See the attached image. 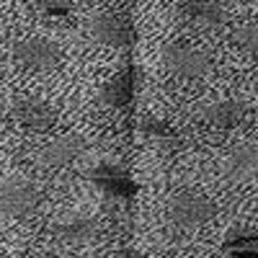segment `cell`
Returning <instances> with one entry per match:
<instances>
[{"label":"cell","instance_id":"obj_19","mask_svg":"<svg viewBox=\"0 0 258 258\" xmlns=\"http://www.w3.org/2000/svg\"><path fill=\"white\" fill-rule=\"evenodd\" d=\"M0 258H8V255H6V253H3V250H0Z\"/></svg>","mask_w":258,"mask_h":258},{"label":"cell","instance_id":"obj_14","mask_svg":"<svg viewBox=\"0 0 258 258\" xmlns=\"http://www.w3.org/2000/svg\"><path fill=\"white\" fill-rule=\"evenodd\" d=\"M225 253L230 258H258V230L235 227L225 238Z\"/></svg>","mask_w":258,"mask_h":258},{"label":"cell","instance_id":"obj_20","mask_svg":"<svg viewBox=\"0 0 258 258\" xmlns=\"http://www.w3.org/2000/svg\"><path fill=\"white\" fill-rule=\"evenodd\" d=\"M0 83H3V70H0Z\"/></svg>","mask_w":258,"mask_h":258},{"label":"cell","instance_id":"obj_16","mask_svg":"<svg viewBox=\"0 0 258 258\" xmlns=\"http://www.w3.org/2000/svg\"><path fill=\"white\" fill-rule=\"evenodd\" d=\"M232 41H235V44H238L243 52L258 54V24L238 26V29L232 31Z\"/></svg>","mask_w":258,"mask_h":258},{"label":"cell","instance_id":"obj_10","mask_svg":"<svg viewBox=\"0 0 258 258\" xmlns=\"http://www.w3.org/2000/svg\"><path fill=\"white\" fill-rule=\"evenodd\" d=\"M137 80H140V70L135 68V64H129L126 70H121L119 75H114L101 88V103L103 106H111V109H126V106L135 101Z\"/></svg>","mask_w":258,"mask_h":258},{"label":"cell","instance_id":"obj_13","mask_svg":"<svg viewBox=\"0 0 258 258\" xmlns=\"http://www.w3.org/2000/svg\"><path fill=\"white\" fill-rule=\"evenodd\" d=\"M227 170L235 178H258V142H243L227 155Z\"/></svg>","mask_w":258,"mask_h":258},{"label":"cell","instance_id":"obj_15","mask_svg":"<svg viewBox=\"0 0 258 258\" xmlns=\"http://www.w3.org/2000/svg\"><path fill=\"white\" fill-rule=\"evenodd\" d=\"M142 135L153 142L155 147H160V150H165V153H173V150H181V137L170 129L165 121H160V119H142Z\"/></svg>","mask_w":258,"mask_h":258},{"label":"cell","instance_id":"obj_11","mask_svg":"<svg viewBox=\"0 0 258 258\" xmlns=\"http://www.w3.org/2000/svg\"><path fill=\"white\" fill-rule=\"evenodd\" d=\"M178 16L188 24L197 26H222L227 21V8L222 0H181L178 3Z\"/></svg>","mask_w":258,"mask_h":258},{"label":"cell","instance_id":"obj_2","mask_svg":"<svg viewBox=\"0 0 258 258\" xmlns=\"http://www.w3.org/2000/svg\"><path fill=\"white\" fill-rule=\"evenodd\" d=\"M13 59L26 70H34V73H49L54 70L59 59H62V52L54 41L49 39H41V36H29V39H21L13 44Z\"/></svg>","mask_w":258,"mask_h":258},{"label":"cell","instance_id":"obj_18","mask_svg":"<svg viewBox=\"0 0 258 258\" xmlns=\"http://www.w3.org/2000/svg\"><path fill=\"white\" fill-rule=\"evenodd\" d=\"M114 258H145V255H142L140 250H135V248H121Z\"/></svg>","mask_w":258,"mask_h":258},{"label":"cell","instance_id":"obj_5","mask_svg":"<svg viewBox=\"0 0 258 258\" xmlns=\"http://www.w3.org/2000/svg\"><path fill=\"white\" fill-rule=\"evenodd\" d=\"M88 34L93 41L106 47H129L135 41V29L126 18L116 13H98L88 21Z\"/></svg>","mask_w":258,"mask_h":258},{"label":"cell","instance_id":"obj_8","mask_svg":"<svg viewBox=\"0 0 258 258\" xmlns=\"http://www.w3.org/2000/svg\"><path fill=\"white\" fill-rule=\"evenodd\" d=\"M11 119L24 126L31 129V132H47V129L54 126L57 114L52 106H47L44 101H36V98H18L11 106Z\"/></svg>","mask_w":258,"mask_h":258},{"label":"cell","instance_id":"obj_17","mask_svg":"<svg viewBox=\"0 0 258 258\" xmlns=\"http://www.w3.org/2000/svg\"><path fill=\"white\" fill-rule=\"evenodd\" d=\"M31 3L39 8V11H44L49 16H64V13H70V0H31Z\"/></svg>","mask_w":258,"mask_h":258},{"label":"cell","instance_id":"obj_9","mask_svg":"<svg viewBox=\"0 0 258 258\" xmlns=\"http://www.w3.org/2000/svg\"><path fill=\"white\" fill-rule=\"evenodd\" d=\"M83 150H85V140L80 135H59V137H54L52 142H47L44 147L39 150L36 160H39L41 168L54 170V168L70 165Z\"/></svg>","mask_w":258,"mask_h":258},{"label":"cell","instance_id":"obj_12","mask_svg":"<svg viewBox=\"0 0 258 258\" xmlns=\"http://www.w3.org/2000/svg\"><path fill=\"white\" fill-rule=\"evenodd\" d=\"M248 111L250 109L243 98H222V101L207 103L199 111V116L214 129H232L248 116Z\"/></svg>","mask_w":258,"mask_h":258},{"label":"cell","instance_id":"obj_6","mask_svg":"<svg viewBox=\"0 0 258 258\" xmlns=\"http://www.w3.org/2000/svg\"><path fill=\"white\" fill-rule=\"evenodd\" d=\"M88 178L106 194H111L116 199H132L140 191L137 181L126 173V168L119 163H101L93 170H88Z\"/></svg>","mask_w":258,"mask_h":258},{"label":"cell","instance_id":"obj_3","mask_svg":"<svg viewBox=\"0 0 258 258\" xmlns=\"http://www.w3.org/2000/svg\"><path fill=\"white\" fill-rule=\"evenodd\" d=\"M41 202V191L26 178H6L0 181V214L8 217H26Z\"/></svg>","mask_w":258,"mask_h":258},{"label":"cell","instance_id":"obj_7","mask_svg":"<svg viewBox=\"0 0 258 258\" xmlns=\"http://www.w3.org/2000/svg\"><path fill=\"white\" fill-rule=\"evenodd\" d=\"M98 222L91 217H68L52 227V238L57 245L68 248V250H80L85 245H91L98 238Z\"/></svg>","mask_w":258,"mask_h":258},{"label":"cell","instance_id":"obj_4","mask_svg":"<svg viewBox=\"0 0 258 258\" xmlns=\"http://www.w3.org/2000/svg\"><path fill=\"white\" fill-rule=\"evenodd\" d=\"M163 62L173 75L188 78V80L204 78L212 70V59L202 49H194L188 44H168L163 49Z\"/></svg>","mask_w":258,"mask_h":258},{"label":"cell","instance_id":"obj_1","mask_svg":"<svg viewBox=\"0 0 258 258\" xmlns=\"http://www.w3.org/2000/svg\"><path fill=\"white\" fill-rule=\"evenodd\" d=\"M214 214H217V204L199 194H178L168 204V217L176 227L181 230H197L207 225Z\"/></svg>","mask_w":258,"mask_h":258}]
</instances>
